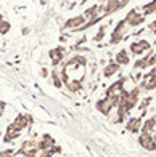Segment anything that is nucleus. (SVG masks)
I'll list each match as a JSON object with an SVG mask.
<instances>
[{
  "instance_id": "f257e3e1",
  "label": "nucleus",
  "mask_w": 156,
  "mask_h": 157,
  "mask_svg": "<svg viewBox=\"0 0 156 157\" xmlns=\"http://www.w3.org/2000/svg\"><path fill=\"white\" fill-rule=\"evenodd\" d=\"M118 103H119V96H103L95 103V109L103 116L110 117L111 111L118 108Z\"/></svg>"
},
{
  "instance_id": "f03ea898",
  "label": "nucleus",
  "mask_w": 156,
  "mask_h": 157,
  "mask_svg": "<svg viewBox=\"0 0 156 157\" xmlns=\"http://www.w3.org/2000/svg\"><path fill=\"white\" fill-rule=\"evenodd\" d=\"M126 5H129L127 0H108V2H103V3H100V16L108 18L113 13L122 10Z\"/></svg>"
},
{
  "instance_id": "7ed1b4c3",
  "label": "nucleus",
  "mask_w": 156,
  "mask_h": 157,
  "mask_svg": "<svg viewBox=\"0 0 156 157\" xmlns=\"http://www.w3.org/2000/svg\"><path fill=\"white\" fill-rule=\"evenodd\" d=\"M87 24V19L86 16L82 15H77V16H73V18H68L65 21V24L61 26V31L63 32H66V31H71V32H79L84 26Z\"/></svg>"
},
{
  "instance_id": "20e7f679",
  "label": "nucleus",
  "mask_w": 156,
  "mask_h": 157,
  "mask_svg": "<svg viewBox=\"0 0 156 157\" xmlns=\"http://www.w3.org/2000/svg\"><path fill=\"white\" fill-rule=\"evenodd\" d=\"M124 21H126L127 27H129V29H132V27H138V26L143 24L145 21H146V16H145L138 8H132V10H129V13L124 16Z\"/></svg>"
},
{
  "instance_id": "39448f33",
  "label": "nucleus",
  "mask_w": 156,
  "mask_h": 157,
  "mask_svg": "<svg viewBox=\"0 0 156 157\" xmlns=\"http://www.w3.org/2000/svg\"><path fill=\"white\" fill-rule=\"evenodd\" d=\"M127 29H129V27H127L126 21L121 19V21H119V23L114 26V29L111 31L108 45H118V44H121L122 39H124V35H126V32H127Z\"/></svg>"
},
{
  "instance_id": "423d86ee",
  "label": "nucleus",
  "mask_w": 156,
  "mask_h": 157,
  "mask_svg": "<svg viewBox=\"0 0 156 157\" xmlns=\"http://www.w3.org/2000/svg\"><path fill=\"white\" fill-rule=\"evenodd\" d=\"M145 52H151V44L148 42L146 39H137L130 42L129 45V53H132L134 56H142L145 55Z\"/></svg>"
},
{
  "instance_id": "0eeeda50",
  "label": "nucleus",
  "mask_w": 156,
  "mask_h": 157,
  "mask_svg": "<svg viewBox=\"0 0 156 157\" xmlns=\"http://www.w3.org/2000/svg\"><path fill=\"white\" fill-rule=\"evenodd\" d=\"M66 55H68V50L63 45H58V47L52 48L50 52H48V56H50V59H52V66L53 67L61 66V64L66 61Z\"/></svg>"
},
{
  "instance_id": "6e6552de",
  "label": "nucleus",
  "mask_w": 156,
  "mask_h": 157,
  "mask_svg": "<svg viewBox=\"0 0 156 157\" xmlns=\"http://www.w3.org/2000/svg\"><path fill=\"white\" fill-rule=\"evenodd\" d=\"M138 144L145 149V151H156V135L151 133V135H148V133H140V136H138Z\"/></svg>"
},
{
  "instance_id": "1a4fd4ad",
  "label": "nucleus",
  "mask_w": 156,
  "mask_h": 157,
  "mask_svg": "<svg viewBox=\"0 0 156 157\" xmlns=\"http://www.w3.org/2000/svg\"><path fill=\"white\" fill-rule=\"evenodd\" d=\"M126 82H127V77H121L119 80H116V82H113L108 88H106V91H105V96H119L121 95V91L124 90V85H126Z\"/></svg>"
},
{
  "instance_id": "9d476101",
  "label": "nucleus",
  "mask_w": 156,
  "mask_h": 157,
  "mask_svg": "<svg viewBox=\"0 0 156 157\" xmlns=\"http://www.w3.org/2000/svg\"><path fill=\"white\" fill-rule=\"evenodd\" d=\"M138 87L142 88V91H153V90H156V78L150 72H146V74H143L142 80L138 82Z\"/></svg>"
},
{
  "instance_id": "9b49d317",
  "label": "nucleus",
  "mask_w": 156,
  "mask_h": 157,
  "mask_svg": "<svg viewBox=\"0 0 156 157\" xmlns=\"http://www.w3.org/2000/svg\"><path fill=\"white\" fill-rule=\"evenodd\" d=\"M56 146V141L52 135L48 133H42V136L37 140V149H42V151H45V149H53Z\"/></svg>"
},
{
  "instance_id": "f8f14e48",
  "label": "nucleus",
  "mask_w": 156,
  "mask_h": 157,
  "mask_svg": "<svg viewBox=\"0 0 156 157\" xmlns=\"http://www.w3.org/2000/svg\"><path fill=\"white\" fill-rule=\"evenodd\" d=\"M19 136H21V132L16 130L11 124H8L5 128V133H3V144H10V143L16 141Z\"/></svg>"
},
{
  "instance_id": "ddd939ff",
  "label": "nucleus",
  "mask_w": 156,
  "mask_h": 157,
  "mask_svg": "<svg viewBox=\"0 0 156 157\" xmlns=\"http://www.w3.org/2000/svg\"><path fill=\"white\" fill-rule=\"evenodd\" d=\"M13 127L16 128V130H19V132H23V130H27L29 128V120H27V114H16V117L10 122Z\"/></svg>"
},
{
  "instance_id": "4468645a",
  "label": "nucleus",
  "mask_w": 156,
  "mask_h": 157,
  "mask_svg": "<svg viewBox=\"0 0 156 157\" xmlns=\"http://www.w3.org/2000/svg\"><path fill=\"white\" fill-rule=\"evenodd\" d=\"M142 124H143V119L142 117H129L126 122V130L129 133H140Z\"/></svg>"
},
{
  "instance_id": "2eb2a0df",
  "label": "nucleus",
  "mask_w": 156,
  "mask_h": 157,
  "mask_svg": "<svg viewBox=\"0 0 156 157\" xmlns=\"http://www.w3.org/2000/svg\"><path fill=\"white\" fill-rule=\"evenodd\" d=\"M37 147V141H35L34 138H29V140H26L23 141V144H21V147L16 151V155H26L29 151H32V149Z\"/></svg>"
},
{
  "instance_id": "dca6fc26",
  "label": "nucleus",
  "mask_w": 156,
  "mask_h": 157,
  "mask_svg": "<svg viewBox=\"0 0 156 157\" xmlns=\"http://www.w3.org/2000/svg\"><path fill=\"white\" fill-rule=\"evenodd\" d=\"M114 63H118L119 66H127V64H130V56H129V50H119V52L114 55Z\"/></svg>"
},
{
  "instance_id": "f3484780",
  "label": "nucleus",
  "mask_w": 156,
  "mask_h": 157,
  "mask_svg": "<svg viewBox=\"0 0 156 157\" xmlns=\"http://www.w3.org/2000/svg\"><path fill=\"white\" fill-rule=\"evenodd\" d=\"M154 55V52L151 50V52H148L146 56H140V58L134 63V69L135 71H140V69H148V63H150V58Z\"/></svg>"
},
{
  "instance_id": "a211bd4d",
  "label": "nucleus",
  "mask_w": 156,
  "mask_h": 157,
  "mask_svg": "<svg viewBox=\"0 0 156 157\" xmlns=\"http://www.w3.org/2000/svg\"><path fill=\"white\" fill-rule=\"evenodd\" d=\"M119 71H121V66H119L118 63H114V61H111L110 64H106V66L103 67V77H106V78H111L113 75H116Z\"/></svg>"
},
{
  "instance_id": "6ab92c4d",
  "label": "nucleus",
  "mask_w": 156,
  "mask_h": 157,
  "mask_svg": "<svg viewBox=\"0 0 156 157\" xmlns=\"http://www.w3.org/2000/svg\"><path fill=\"white\" fill-rule=\"evenodd\" d=\"M154 128H156V116H151V117H148L145 122L142 124V132L140 133L151 135V133H154Z\"/></svg>"
},
{
  "instance_id": "aec40b11",
  "label": "nucleus",
  "mask_w": 156,
  "mask_h": 157,
  "mask_svg": "<svg viewBox=\"0 0 156 157\" xmlns=\"http://www.w3.org/2000/svg\"><path fill=\"white\" fill-rule=\"evenodd\" d=\"M84 16H86L87 21H92V19H95L100 16V3H95V5H90L89 8L82 13Z\"/></svg>"
},
{
  "instance_id": "412c9836",
  "label": "nucleus",
  "mask_w": 156,
  "mask_h": 157,
  "mask_svg": "<svg viewBox=\"0 0 156 157\" xmlns=\"http://www.w3.org/2000/svg\"><path fill=\"white\" fill-rule=\"evenodd\" d=\"M50 80L53 83V87L55 88H63L65 85H63V78H61V74H60V69H56L53 67L50 71Z\"/></svg>"
},
{
  "instance_id": "4be33fe9",
  "label": "nucleus",
  "mask_w": 156,
  "mask_h": 157,
  "mask_svg": "<svg viewBox=\"0 0 156 157\" xmlns=\"http://www.w3.org/2000/svg\"><path fill=\"white\" fill-rule=\"evenodd\" d=\"M138 10H140L142 13H143L145 16H150V15H153V13L156 11V0H154V2H150V3H143V5H142Z\"/></svg>"
},
{
  "instance_id": "5701e85b",
  "label": "nucleus",
  "mask_w": 156,
  "mask_h": 157,
  "mask_svg": "<svg viewBox=\"0 0 156 157\" xmlns=\"http://www.w3.org/2000/svg\"><path fill=\"white\" fill-rule=\"evenodd\" d=\"M151 96H146V98H143V99H142V101L138 103V106H137V109L138 111H142V114H143V112H146L148 111V108H150V104H151Z\"/></svg>"
},
{
  "instance_id": "b1692460",
  "label": "nucleus",
  "mask_w": 156,
  "mask_h": 157,
  "mask_svg": "<svg viewBox=\"0 0 156 157\" xmlns=\"http://www.w3.org/2000/svg\"><path fill=\"white\" fill-rule=\"evenodd\" d=\"M105 35H106V24H102L98 27V32L94 35V42H102L105 39Z\"/></svg>"
},
{
  "instance_id": "393cba45",
  "label": "nucleus",
  "mask_w": 156,
  "mask_h": 157,
  "mask_svg": "<svg viewBox=\"0 0 156 157\" xmlns=\"http://www.w3.org/2000/svg\"><path fill=\"white\" fill-rule=\"evenodd\" d=\"M11 31V23L8 19H5L3 23H0V35H6Z\"/></svg>"
},
{
  "instance_id": "a878e982",
  "label": "nucleus",
  "mask_w": 156,
  "mask_h": 157,
  "mask_svg": "<svg viewBox=\"0 0 156 157\" xmlns=\"http://www.w3.org/2000/svg\"><path fill=\"white\" fill-rule=\"evenodd\" d=\"M16 155V149H11V147H6L0 152V157H15Z\"/></svg>"
},
{
  "instance_id": "bb28decb",
  "label": "nucleus",
  "mask_w": 156,
  "mask_h": 157,
  "mask_svg": "<svg viewBox=\"0 0 156 157\" xmlns=\"http://www.w3.org/2000/svg\"><path fill=\"white\" fill-rule=\"evenodd\" d=\"M148 32L153 34V35H156V19H154V21H151V23L148 24Z\"/></svg>"
},
{
  "instance_id": "cd10ccee",
  "label": "nucleus",
  "mask_w": 156,
  "mask_h": 157,
  "mask_svg": "<svg viewBox=\"0 0 156 157\" xmlns=\"http://www.w3.org/2000/svg\"><path fill=\"white\" fill-rule=\"evenodd\" d=\"M40 75L44 77V78H47L48 75H50V72H48V69H47V67H42V71H40Z\"/></svg>"
},
{
  "instance_id": "c85d7f7f",
  "label": "nucleus",
  "mask_w": 156,
  "mask_h": 157,
  "mask_svg": "<svg viewBox=\"0 0 156 157\" xmlns=\"http://www.w3.org/2000/svg\"><path fill=\"white\" fill-rule=\"evenodd\" d=\"M27 120H29V128H27V130L31 132V128H32V125H34V117L31 116V114H27Z\"/></svg>"
},
{
  "instance_id": "c756f323",
  "label": "nucleus",
  "mask_w": 156,
  "mask_h": 157,
  "mask_svg": "<svg viewBox=\"0 0 156 157\" xmlns=\"http://www.w3.org/2000/svg\"><path fill=\"white\" fill-rule=\"evenodd\" d=\"M5 108H6V103L3 101V99H0V111L3 112V111H5Z\"/></svg>"
},
{
  "instance_id": "7c9ffc66",
  "label": "nucleus",
  "mask_w": 156,
  "mask_h": 157,
  "mask_svg": "<svg viewBox=\"0 0 156 157\" xmlns=\"http://www.w3.org/2000/svg\"><path fill=\"white\" fill-rule=\"evenodd\" d=\"M148 72H150V74H151V75H153V77L156 78V67H151L150 71H148Z\"/></svg>"
},
{
  "instance_id": "2f4dec72",
  "label": "nucleus",
  "mask_w": 156,
  "mask_h": 157,
  "mask_svg": "<svg viewBox=\"0 0 156 157\" xmlns=\"http://www.w3.org/2000/svg\"><path fill=\"white\" fill-rule=\"evenodd\" d=\"M21 157H26V155H21Z\"/></svg>"
},
{
  "instance_id": "473e14b6",
  "label": "nucleus",
  "mask_w": 156,
  "mask_h": 157,
  "mask_svg": "<svg viewBox=\"0 0 156 157\" xmlns=\"http://www.w3.org/2000/svg\"><path fill=\"white\" fill-rule=\"evenodd\" d=\"M154 44H156V42H154Z\"/></svg>"
}]
</instances>
